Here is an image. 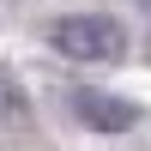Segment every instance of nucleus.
Instances as JSON below:
<instances>
[{
    "mask_svg": "<svg viewBox=\"0 0 151 151\" xmlns=\"http://www.w3.org/2000/svg\"><path fill=\"white\" fill-rule=\"evenodd\" d=\"M48 42L60 48L67 60H85V67H103V60L127 55V24L109 18V12H73L48 30Z\"/></svg>",
    "mask_w": 151,
    "mask_h": 151,
    "instance_id": "1",
    "label": "nucleus"
},
{
    "mask_svg": "<svg viewBox=\"0 0 151 151\" xmlns=\"http://www.w3.org/2000/svg\"><path fill=\"white\" fill-rule=\"evenodd\" d=\"M73 109H79V121L91 133H127L139 121V109L127 97H109V91H73Z\"/></svg>",
    "mask_w": 151,
    "mask_h": 151,
    "instance_id": "2",
    "label": "nucleus"
}]
</instances>
